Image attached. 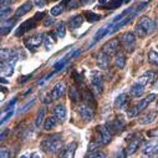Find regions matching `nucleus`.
<instances>
[{"label":"nucleus","mask_w":158,"mask_h":158,"mask_svg":"<svg viewBox=\"0 0 158 158\" xmlns=\"http://www.w3.org/2000/svg\"><path fill=\"white\" fill-rule=\"evenodd\" d=\"M62 138L60 133H55V135H50L49 137L44 138L41 141V149L46 153H59L62 149Z\"/></svg>","instance_id":"obj_1"},{"label":"nucleus","mask_w":158,"mask_h":158,"mask_svg":"<svg viewBox=\"0 0 158 158\" xmlns=\"http://www.w3.org/2000/svg\"><path fill=\"white\" fill-rule=\"evenodd\" d=\"M154 29H156V23L151 18L143 15L138 19V21L135 26V34L138 37H146L147 35L153 32Z\"/></svg>","instance_id":"obj_2"},{"label":"nucleus","mask_w":158,"mask_h":158,"mask_svg":"<svg viewBox=\"0 0 158 158\" xmlns=\"http://www.w3.org/2000/svg\"><path fill=\"white\" fill-rule=\"evenodd\" d=\"M120 43L126 52H128V54L133 52L136 49V34H133L131 31L122 34L120 37Z\"/></svg>","instance_id":"obj_3"},{"label":"nucleus","mask_w":158,"mask_h":158,"mask_svg":"<svg viewBox=\"0 0 158 158\" xmlns=\"http://www.w3.org/2000/svg\"><path fill=\"white\" fill-rule=\"evenodd\" d=\"M43 43H44V35L43 34L31 35V36H29L26 40L24 41L25 48L29 51H31V52H36V50L39 49V46H40Z\"/></svg>","instance_id":"obj_4"},{"label":"nucleus","mask_w":158,"mask_h":158,"mask_svg":"<svg viewBox=\"0 0 158 158\" xmlns=\"http://www.w3.org/2000/svg\"><path fill=\"white\" fill-rule=\"evenodd\" d=\"M97 131H98V138H97V143L100 146H105V144H108L112 139V132L110 131V128L107 127V125H103V126H100L97 127Z\"/></svg>","instance_id":"obj_5"},{"label":"nucleus","mask_w":158,"mask_h":158,"mask_svg":"<svg viewBox=\"0 0 158 158\" xmlns=\"http://www.w3.org/2000/svg\"><path fill=\"white\" fill-rule=\"evenodd\" d=\"M77 112L78 114H80V117L82 118V120L85 122H91L92 121V118H94V108L92 106H90L89 103H81V105H78L77 107Z\"/></svg>","instance_id":"obj_6"},{"label":"nucleus","mask_w":158,"mask_h":158,"mask_svg":"<svg viewBox=\"0 0 158 158\" xmlns=\"http://www.w3.org/2000/svg\"><path fill=\"white\" fill-rule=\"evenodd\" d=\"M90 80H91V86H92L94 91L97 95H100L103 89V80H102L101 73L98 71H92L90 75Z\"/></svg>","instance_id":"obj_7"},{"label":"nucleus","mask_w":158,"mask_h":158,"mask_svg":"<svg viewBox=\"0 0 158 158\" xmlns=\"http://www.w3.org/2000/svg\"><path fill=\"white\" fill-rule=\"evenodd\" d=\"M36 24H37V21H36L35 18H31V19H29V20L21 23V24L16 27V30H15V36H23L25 32H27V31L35 29V27H36Z\"/></svg>","instance_id":"obj_8"},{"label":"nucleus","mask_w":158,"mask_h":158,"mask_svg":"<svg viewBox=\"0 0 158 158\" xmlns=\"http://www.w3.org/2000/svg\"><path fill=\"white\" fill-rule=\"evenodd\" d=\"M120 45H121V43L118 41L117 39H112V40L107 41V43L102 46V50H101V51H103L105 54L112 56V55L118 54V51H120Z\"/></svg>","instance_id":"obj_9"},{"label":"nucleus","mask_w":158,"mask_h":158,"mask_svg":"<svg viewBox=\"0 0 158 158\" xmlns=\"http://www.w3.org/2000/svg\"><path fill=\"white\" fill-rule=\"evenodd\" d=\"M67 91V89H66V85H65V82H59V84H56L54 87H52V90H51V96H52V98H54V101H56V100H59V98H61L64 95H65V92Z\"/></svg>","instance_id":"obj_10"},{"label":"nucleus","mask_w":158,"mask_h":158,"mask_svg":"<svg viewBox=\"0 0 158 158\" xmlns=\"http://www.w3.org/2000/svg\"><path fill=\"white\" fill-rule=\"evenodd\" d=\"M112 26H113V24L112 23H110V24H107V25H105V26H102L97 32H96V35L94 36V39H92V44L90 45V46H92V45H95L98 40H101V39L105 36V35H107V34H111V29H112Z\"/></svg>","instance_id":"obj_11"},{"label":"nucleus","mask_w":158,"mask_h":158,"mask_svg":"<svg viewBox=\"0 0 158 158\" xmlns=\"http://www.w3.org/2000/svg\"><path fill=\"white\" fill-rule=\"evenodd\" d=\"M15 24H16V16L13 18V19H9L8 18V19L3 20L2 21V25H0V31H2V35L9 34L13 30V27L15 26Z\"/></svg>","instance_id":"obj_12"},{"label":"nucleus","mask_w":158,"mask_h":158,"mask_svg":"<svg viewBox=\"0 0 158 158\" xmlns=\"http://www.w3.org/2000/svg\"><path fill=\"white\" fill-rule=\"evenodd\" d=\"M95 59H96V64L98 67L101 69H107L110 66V55L105 54L103 51L101 52H97L95 55Z\"/></svg>","instance_id":"obj_13"},{"label":"nucleus","mask_w":158,"mask_h":158,"mask_svg":"<svg viewBox=\"0 0 158 158\" xmlns=\"http://www.w3.org/2000/svg\"><path fill=\"white\" fill-rule=\"evenodd\" d=\"M141 144V137H135L130 141L127 148H126V156H132L135 152L138 151V147Z\"/></svg>","instance_id":"obj_14"},{"label":"nucleus","mask_w":158,"mask_h":158,"mask_svg":"<svg viewBox=\"0 0 158 158\" xmlns=\"http://www.w3.org/2000/svg\"><path fill=\"white\" fill-rule=\"evenodd\" d=\"M128 101H130L128 95L127 94H121V95H118L114 100V107L118 108V110H123L127 106Z\"/></svg>","instance_id":"obj_15"},{"label":"nucleus","mask_w":158,"mask_h":158,"mask_svg":"<svg viewBox=\"0 0 158 158\" xmlns=\"http://www.w3.org/2000/svg\"><path fill=\"white\" fill-rule=\"evenodd\" d=\"M31 9H32V2H31V0H27V2H25L23 5H20V6L16 9L15 16H16V18L24 16V15H26Z\"/></svg>","instance_id":"obj_16"},{"label":"nucleus","mask_w":158,"mask_h":158,"mask_svg":"<svg viewBox=\"0 0 158 158\" xmlns=\"http://www.w3.org/2000/svg\"><path fill=\"white\" fill-rule=\"evenodd\" d=\"M84 15H75V16H72V18H70L69 19V23H67V25H69V27L71 29V30H75V29H78L82 24H84Z\"/></svg>","instance_id":"obj_17"},{"label":"nucleus","mask_w":158,"mask_h":158,"mask_svg":"<svg viewBox=\"0 0 158 158\" xmlns=\"http://www.w3.org/2000/svg\"><path fill=\"white\" fill-rule=\"evenodd\" d=\"M157 117V112L156 111H147L146 113H143L141 117H139V123L141 125H148V123H152Z\"/></svg>","instance_id":"obj_18"},{"label":"nucleus","mask_w":158,"mask_h":158,"mask_svg":"<svg viewBox=\"0 0 158 158\" xmlns=\"http://www.w3.org/2000/svg\"><path fill=\"white\" fill-rule=\"evenodd\" d=\"M142 153H143V156H157L158 154V144L156 142L147 143L142 148Z\"/></svg>","instance_id":"obj_19"},{"label":"nucleus","mask_w":158,"mask_h":158,"mask_svg":"<svg viewBox=\"0 0 158 158\" xmlns=\"http://www.w3.org/2000/svg\"><path fill=\"white\" fill-rule=\"evenodd\" d=\"M59 121H60V120H59V118H57L55 114L46 117L45 121H44V130H45V131H51V130H54V128L57 126Z\"/></svg>","instance_id":"obj_20"},{"label":"nucleus","mask_w":158,"mask_h":158,"mask_svg":"<svg viewBox=\"0 0 158 158\" xmlns=\"http://www.w3.org/2000/svg\"><path fill=\"white\" fill-rule=\"evenodd\" d=\"M154 77H156V73H154L153 71H146L142 76L138 77L137 82H139V84H142L143 86H146V85H149V84L154 80Z\"/></svg>","instance_id":"obj_21"},{"label":"nucleus","mask_w":158,"mask_h":158,"mask_svg":"<svg viewBox=\"0 0 158 158\" xmlns=\"http://www.w3.org/2000/svg\"><path fill=\"white\" fill-rule=\"evenodd\" d=\"M156 100V95L154 94H149L148 96H146L142 101H139L138 103H137V107H138V111L139 112H142V111H144L147 107H148V105H151L153 101Z\"/></svg>","instance_id":"obj_22"},{"label":"nucleus","mask_w":158,"mask_h":158,"mask_svg":"<svg viewBox=\"0 0 158 158\" xmlns=\"http://www.w3.org/2000/svg\"><path fill=\"white\" fill-rule=\"evenodd\" d=\"M69 98H70L72 102H78V101H80V98H81L80 90H78L75 85L69 86Z\"/></svg>","instance_id":"obj_23"},{"label":"nucleus","mask_w":158,"mask_h":158,"mask_svg":"<svg viewBox=\"0 0 158 158\" xmlns=\"http://www.w3.org/2000/svg\"><path fill=\"white\" fill-rule=\"evenodd\" d=\"M54 114L59 118L60 121H65L66 118V106L60 103V105H56L55 108H54Z\"/></svg>","instance_id":"obj_24"},{"label":"nucleus","mask_w":158,"mask_h":158,"mask_svg":"<svg viewBox=\"0 0 158 158\" xmlns=\"http://www.w3.org/2000/svg\"><path fill=\"white\" fill-rule=\"evenodd\" d=\"M107 127L110 128V131H111L112 133L121 132L122 128H123V121H122V120H114V121L107 123Z\"/></svg>","instance_id":"obj_25"},{"label":"nucleus","mask_w":158,"mask_h":158,"mask_svg":"<svg viewBox=\"0 0 158 158\" xmlns=\"http://www.w3.org/2000/svg\"><path fill=\"white\" fill-rule=\"evenodd\" d=\"M45 113H46V110L43 107L39 110V112L36 113V117H35V126L36 128H40L45 121Z\"/></svg>","instance_id":"obj_26"},{"label":"nucleus","mask_w":158,"mask_h":158,"mask_svg":"<svg viewBox=\"0 0 158 158\" xmlns=\"http://www.w3.org/2000/svg\"><path fill=\"white\" fill-rule=\"evenodd\" d=\"M143 92H144V86L142 84L136 82V84L132 85V87H131V95L133 97H141L143 95Z\"/></svg>","instance_id":"obj_27"},{"label":"nucleus","mask_w":158,"mask_h":158,"mask_svg":"<svg viewBox=\"0 0 158 158\" xmlns=\"http://www.w3.org/2000/svg\"><path fill=\"white\" fill-rule=\"evenodd\" d=\"M76 147H77V144L73 142V143H70L61 153H60V156L61 157H66V158H71V157H73L75 156V151H76Z\"/></svg>","instance_id":"obj_28"},{"label":"nucleus","mask_w":158,"mask_h":158,"mask_svg":"<svg viewBox=\"0 0 158 158\" xmlns=\"http://www.w3.org/2000/svg\"><path fill=\"white\" fill-rule=\"evenodd\" d=\"M82 100H84L86 103H89L90 106H94V105H95V98H94L92 91L89 90L87 87H85V89L82 90Z\"/></svg>","instance_id":"obj_29"},{"label":"nucleus","mask_w":158,"mask_h":158,"mask_svg":"<svg viewBox=\"0 0 158 158\" xmlns=\"http://www.w3.org/2000/svg\"><path fill=\"white\" fill-rule=\"evenodd\" d=\"M114 65L118 67V69H123L126 66V56L123 54H116L114 55Z\"/></svg>","instance_id":"obj_30"},{"label":"nucleus","mask_w":158,"mask_h":158,"mask_svg":"<svg viewBox=\"0 0 158 158\" xmlns=\"http://www.w3.org/2000/svg\"><path fill=\"white\" fill-rule=\"evenodd\" d=\"M55 31H56L57 37H60V39L65 37L66 36V25L62 21H57L56 23V30Z\"/></svg>","instance_id":"obj_31"},{"label":"nucleus","mask_w":158,"mask_h":158,"mask_svg":"<svg viewBox=\"0 0 158 158\" xmlns=\"http://www.w3.org/2000/svg\"><path fill=\"white\" fill-rule=\"evenodd\" d=\"M84 16L86 18V20H87L89 23H96V21H98V20L101 19V16H100L98 14L94 13V11H85V13H84Z\"/></svg>","instance_id":"obj_32"},{"label":"nucleus","mask_w":158,"mask_h":158,"mask_svg":"<svg viewBox=\"0 0 158 158\" xmlns=\"http://www.w3.org/2000/svg\"><path fill=\"white\" fill-rule=\"evenodd\" d=\"M64 11H65V5H64V3H60V4L55 5V6H54V8L51 9L50 14H51L52 16H57V15L62 14Z\"/></svg>","instance_id":"obj_33"},{"label":"nucleus","mask_w":158,"mask_h":158,"mask_svg":"<svg viewBox=\"0 0 158 158\" xmlns=\"http://www.w3.org/2000/svg\"><path fill=\"white\" fill-rule=\"evenodd\" d=\"M148 62L158 67V52L154 50H151L148 54Z\"/></svg>","instance_id":"obj_34"},{"label":"nucleus","mask_w":158,"mask_h":158,"mask_svg":"<svg viewBox=\"0 0 158 158\" xmlns=\"http://www.w3.org/2000/svg\"><path fill=\"white\" fill-rule=\"evenodd\" d=\"M122 3H125L123 0H111V2L107 3V5H106L105 8L112 10V9H116V8H118V6H121Z\"/></svg>","instance_id":"obj_35"},{"label":"nucleus","mask_w":158,"mask_h":158,"mask_svg":"<svg viewBox=\"0 0 158 158\" xmlns=\"http://www.w3.org/2000/svg\"><path fill=\"white\" fill-rule=\"evenodd\" d=\"M10 6L9 5H5V6H2V11H0V16H2V20H5L9 15H10Z\"/></svg>","instance_id":"obj_36"},{"label":"nucleus","mask_w":158,"mask_h":158,"mask_svg":"<svg viewBox=\"0 0 158 158\" xmlns=\"http://www.w3.org/2000/svg\"><path fill=\"white\" fill-rule=\"evenodd\" d=\"M13 113H14V108H11V110H8V111H6V113L2 116V125H4V123H5V122L9 120V118L13 116Z\"/></svg>","instance_id":"obj_37"},{"label":"nucleus","mask_w":158,"mask_h":158,"mask_svg":"<svg viewBox=\"0 0 158 158\" xmlns=\"http://www.w3.org/2000/svg\"><path fill=\"white\" fill-rule=\"evenodd\" d=\"M51 36V35H50ZM50 36H46V37H44V44H45V48H46V50H50L51 49V46L55 44V40H51L50 39Z\"/></svg>","instance_id":"obj_38"},{"label":"nucleus","mask_w":158,"mask_h":158,"mask_svg":"<svg viewBox=\"0 0 158 158\" xmlns=\"http://www.w3.org/2000/svg\"><path fill=\"white\" fill-rule=\"evenodd\" d=\"M51 16H52V15H51ZM51 16H45V18L43 19V25H44L45 27L51 26V25L54 24V19H52Z\"/></svg>","instance_id":"obj_39"},{"label":"nucleus","mask_w":158,"mask_h":158,"mask_svg":"<svg viewBox=\"0 0 158 158\" xmlns=\"http://www.w3.org/2000/svg\"><path fill=\"white\" fill-rule=\"evenodd\" d=\"M0 157L2 158H9L10 157V151L6 147H2V149H0Z\"/></svg>","instance_id":"obj_40"},{"label":"nucleus","mask_w":158,"mask_h":158,"mask_svg":"<svg viewBox=\"0 0 158 158\" xmlns=\"http://www.w3.org/2000/svg\"><path fill=\"white\" fill-rule=\"evenodd\" d=\"M48 0H34V5H36L37 8H44L46 5Z\"/></svg>","instance_id":"obj_41"},{"label":"nucleus","mask_w":158,"mask_h":158,"mask_svg":"<svg viewBox=\"0 0 158 158\" xmlns=\"http://www.w3.org/2000/svg\"><path fill=\"white\" fill-rule=\"evenodd\" d=\"M89 157H102V158H105L106 157V154L105 153H102V152H100V151H95V152H92V153H89Z\"/></svg>","instance_id":"obj_42"},{"label":"nucleus","mask_w":158,"mask_h":158,"mask_svg":"<svg viewBox=\"0 0 158 158\" xmlns=\"http://www.w3.org/2000/svg\"><path fill=\"white\" fill-rule=\"evenodd\" d=\"M34 102H35V98L30 100V102H26V103H25V105H24V106H23V107L20 108V112H24V111H25L26 108H29V107H30L31 105H34Z\"/></svg>","instance_id":"obj_43"},{"label":"nucleus","mask_w":158,"mask_h":158,"mask_svg":"<svg viewBox=\"0 0 158 158\" xmlns=\"http://www.w3.org/2000/svg\"><path fill=\"white\" fill-rule=\"evenodd\" d=\"M52 101H54V98H52L51 94H50V95H46V96L44 97V103H51Z\"/></svg>","instance_id":"obj_44"},{"label":"nucleus","mask_w":158,"mask_h":158,"mask_svg":"<svg viewBox=\"0 0 158 158\" xmlns=\"http://www.w3.org/2000/svg\"><path fill=\"white\" fill-rule=\"evenodd\" d=\"M94 2H96V0H80V4L81 5H90Z\"/></svg>","instance_id":"obj_45"},{"label":"nucleus","mask_w":158,"mask_h":158,"mask_svg":"<svg viewBox=\"0 0 158 158\" xmlns=\"http://www.w3.org/2000/svg\"><path fill=\"white\" fill-rule=\"evenodd\" d=\"M148 136H151V137H158V130H152V132H149Z\"/></svg>","instance_id":"obj_46"},{"label":"nucleus","mask_w":158,"mask_h":158,"mask_svg":"<svg viewBox=\"0 0 158 158\" xmlns=\"http://www.w3.org/2000/svg\"><path fill=\"white\" fill-rule=\"evenodd\" d=\"M31 77V75H26V76H23L21 78H20V82L21 84H24V82H26V80H29V78Z\"/></svg>","instance_id":"obj_47"},{"label":"nucleus","mask_w":158,"mask_h":158,"mask_svg":"<svg viewBox=\"0 0 158 158\" xmlns=\"http://www.w3.org/2000/svg\"><path fill=\"white\" fill-rule=\"evenodd\" d=\"M9 3H14V0H2V6L9 5Z\"/></svg>","instance_id":"obj_48"},{"label":"nucleus","mask_w":158,"mask_h":158,"mask_svg":"<svg viewBox=\"0 0 158 158\" xmlns=\"http://www.w3.org/2000/svg\"><path fill=\"white\" fill-rule=\"evenodd\" d=\"M6 133H9V130H6V132H3V133H2V136H0V138H2V141H4V138H5Z\"/></svg>","instance_id":"obj_49"},{"label":"nucleus","mask_w":158,"mask_h":158,"mask_svg":"<svg viewBox=\"0 0 158 158\" xmlns=\"http://www.w3.org/2000/svg\"><path fill=\"white\" fill-rule=\"evenodd\" d=\"M2 82H3V84H6V82H8V81H6V80H5V78H4V76H3V77H2Z\"/></svg>","instance_id":"obj_50"},{"label":"nucleus","mask_w":158,"mask_h":158,"mask_svg":"<svg viewBox=\"0 0 158 158\" xmlns=\"http://www.w3.org/2000/svg\"><path fill=\"white\" fill-rule=\"evenodd\" d=\"M157 107H158V101H157Z\"/></svg>","instance_id":"obj_51"},{"label":"nucleus","mask_w":158,"mask_h":158,"mask_svg":"<svg viewBox=\"0 0 158 158\" xmlns=\"http://www.w3.org/2000/svg\"><path fill=\"white\" fill-rule=\"evenodd\" d=\"M157 26H158V21H157Z\"/></svg>","instance_id":"obj_52"},{"label":"nucleus","mask_w":158,"mask_h":158,"mask_svg":"<svg viewBox=\"0 0 158 158\" xmlns=\"http://www.w3.org/2000/svg\"><path fill=\"white\" fill-rule=\"evenodd\" d=\"M55 2H56V0H55Z\"/></svg>","instance_id":"obj_53"}]
</instances>
